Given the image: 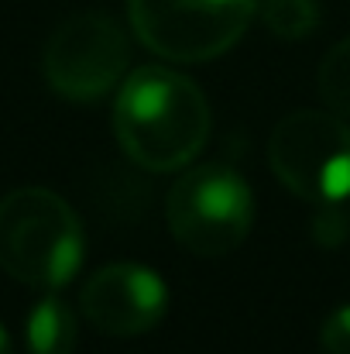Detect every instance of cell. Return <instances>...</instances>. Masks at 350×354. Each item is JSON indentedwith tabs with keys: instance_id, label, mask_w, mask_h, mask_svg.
<instances>
[{
	"instance_id": "1",
	"label": "cell",
	"mask_w": 350,
	"mask_h": 354,
	"mask_svg": "<svg viewBox=\"0 0 350 354\" xmlns=\"http://www.w3.org/2000/svg\"><path fill=\"white\" fill-rule=\"evenodd\" d=\"M213 114L203 90L165 66L130 73L114 100V134L124 155L148 172L186 169L210 141Z\"/></svg>"
},
{
	"instance_id": "2",
	"label": "cell",
	"mask_w": 350,
	"mask_h": 354,
	"mask_svg": "<svg viewBox=\"0 0 350 354\" xmlns=\"http://www.w3.org/2000/svg\"><path fill=\"white\" fill-rule=\"evenodd\" d=\"M83 261L76 210L45 186H21L0 200V268L35 289H62Z\"/></svg>"
},
{
	"instance_id": "3",
	"label": "cell",
	"mask_w": 350,
	"mask_h": 354,
	"mask_svg": "<svg viewBox=\"0 0 350 354\" xmlns=\"http://www.w3.org/2000/svg\"><path fill=\"white\" fill-rule=\"evenodd\" d=\"M165 221L186 251L200 258L231 254L254 224L251 186L231 165H196L172 183L165 196Z\"/></svg>"
},
{
	"instance_id": "4",
	"label": "cell",
	"mask_w": 350,
	"mask_h": 354,
	"mask_svg": "<svg viewBox=\"0 0 350 354\" xmlns=\"http://www.w3.org/2000/svg\"><path fill=\"white\" fill-rule=\"evenodd\" d=\"M275 179L306 203H340L350 196V120L337 111H295L268 138Z\"/></svg>"
},
{
	"instance_id": "5",
	"label": "cell",
	"mask_w": 350,
	"mask_h": 354,
	"mask_svg": "<svg viewBox=\"0 0 350 354\" xmlns=\"http://www.w3.org/2000/svg\"><path fill=\"white\" fill-rule=\"evenodd\" d=\"M257 0H127L137 41L168 62H210L247 31Z\"/></svg>"
},
{
	"instance_id": "6",
	"label": "cell",
	"mask_w": 350,
	"mask_h": 354,
	"mask_svg": "<svg viewBox=\"0 0 350 354\" xmlns=\"http://www.w3.org/2000/svg\"><path fill=\"white\" fill-rule=\"evenodd\" d=\"M127 62V35L104 10H83L66 17L48 35L41 52V73L48 86L72 104H93L107 97L124 80Z\"/></svg>"
},
{
	"instance_id": "7",
	"label": "cell",
	"mask_w": 350,
	"mask_h": 354,
	"mask_svg": "<svg viewBox=\"0 0 350 354\" xmlns=\"http://www.w3.org/2000/svg\"><path fill=\"white\" fill-rule=\"evenodd\" d=\"M79 310L100 334L137 337L162 324L168 310V289L162 275L137 261H110L83 282Z\"/></svg>"
},
{
	"instance_id": "8",
	"label": "cell",
	"mask_w": 350,
	"mask_h": 354,
	"mask_svg": "<svg viewBox=\"0 0 350 354\" xmlns=\"http://www.w3.org/2000/svg\"><path fill=\"white\" fill-rule=\"evenodd\" d=\"M24 344L28 354H72L79 344V324L72 306L55 296V289L48 296H41L24 324Z\"/></svg>"
},
{
	"instance_id": "9",
	"label": "cell",
	"mask_w": 350,
	"mask_h": 354,
	"mask_svg": "<svg viewBox=\"0 0 350 354\" xmlns=\"http://www.w3.org/2000/svg\"><path fill=\"white\" fill-rule=\"evenodd\" d=\"M261 21L275 38L299 41L316 31L320 7L316 0H261Z\"/></svg>"
},
{
	"instance_id": "10",
	"label": "cell",
	"mask_w": 350,
	"mask_h": 354,
	"mask_svg": "<svg viewBox=\"0 0 350 354\" xmlns=\"http://www.w3.org/2000/svg\"><path fill=\"white\" fill-rule=\"evenodd\" d=\"M320 93L330 111L350 120V35L340 38L320 62Z\"/></svg>"
},
{
	"instance_id": "11",
	"label": "cell",
	"mask_w": 350,
	"mask_h": 354,
	"mask_svg": "<svg viewBox=\"0 0 350 354\" xmlns=\"http://www.w3.org/2000/svg\"><path fill=\"white\" fill-rule=\"evenodd\" d=\"M320 348H323V354H350V303L347 306H337L323 320Z\"/></svg>"
},
{
	"instance_id": "12",
	"label": "cell",
	"mask_w": 350,
	"mask_h": 354,
	"mask_svg": "<svg viewBox=\"0 0 350 354\" xmlns=\"http://www.w3.org/2000/svg\"><path fill=\"white\" fill-rule=\"evenodd\" d=\"M350 231V221L347 214H344V207L340 203H320V214H316V221H313V234L320 244H327V248H333V244H340Z\"/></svg>"
},
{
	"instance_id": "13",
	"label": "cell",
	"mask_w": 350,
	"mask_h": 354,
	"mask_svg": "<svg viewBox=\"0 0 350 354\" xmlns=\"http://www.w3.org/2000/svg\"><path fill=\"white\" fill-rule=\"evenodd\" d=\"M0 354H14V348H10V334L0 327Z\"/></svg>"
}]
</instances>
